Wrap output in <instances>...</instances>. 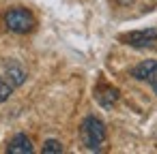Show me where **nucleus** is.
Listing matches in <instances>:
<instances>
[{"instance_id":"nucleus-1","label":"nucleus","mask_w":157,"mask_h":154,"mask_svg":"<svg viewBox=\"0 0 157 154\" xmlns=\"http://www.w3.org/2000/svg\"><path fill=\"white\" fill-rule=\"evenodd\" d=\"M80 139L88 150H95V152L101 150L103 143H105V126H103V122L99 118H95V116H88L80 126Z\"/></svg>"},{"instance_id":"nucleus-2","label":"nucleus","mask_w":157,"mask_h":154,"mask_svg":"<svg viewBox=\"0 0 157 154\" xmlns=\"http://www.w3.org/2000/svg\"><path fill=\"white\" fill-rule=\"evenodd\" d=\"M5 24H7V28L11 30V32H15V34H26V32H30L33 28H35V15L28 11V9H11V11H7V15H5Z\"/></svg>"},{"instance_id":"nucleus-3","label":"nucleus","mask_w":157,"mask_h":154,"mask_svg":"<svg viewBox=\"0 0 157 154\" xmlns=\"http://www.w3.org/2000/svg\"><path fill=\"white\" fill-rule=\"evenodd\" d=\"M121 41L131 47H148V45L157 43V28H144V30H133V32L121 34Z\"/></svg>"},{"instance_id":"nucleus-4","label":"nucleus","mask_w":157,"mask_h":154,"mask_svg":"<svg viewBox=\"0 0 157 154\" xmlns=\"http://www.w3.org/2000/svg\"><path fill=\"white\" fill-rule=\"evenodd\" d=\"M131 75H133L136 79H140V81H148L151 88H153L155 94H157V60H144L142 64H138V66L131 71Z\"/></svg>"},{"instance_id":"nucleus-5","label":"nucleus","mask_w":157,"mask_h":154,"mask_svg":"<svg viewBox=\"0 0 157 154\" xmlns=\"http://www.w3.org/2000/svg\"><path fill=\"white\" fill-rule=\"evenodd\" d=\"M95 98H97V103L101 105V107H112L116 101H118V90L116 88H112V86H99L97 90H95Z\"/></svg>"},{"instance_id":"nucleus-6","label":"nucleus","mask_w":157,"mask_h":154,"mask_svg":"<svg viewBox=\"0 0 157 154\" xmlns=\"http://www.w3.org/2000/svg\"><path fill=\"white\" fill-rule=\"evenodd\" d=\"M7 152L9 154H33V141L26 135H15L7 145Z\"/></svg>"},{"instance_id":"nucleus-7","label":"nucleus","mask_w":157,"mask_h":154,"mask_svg":"<svg viewBox=\"0 0 157 154\" xmlns=\"http://www.w3.org/2000/svg\"><path fill=\"white\" fill-rule=\"evenodd\" d=\"M24 77H26V73H24L20 66H15V64H13V66H9V69H7V77H5V79L15 88V86H20V84L24 81Z\"/></svg>"},{"instance_id":"nucleus-8","label":"nucleus","mask_w":157,"mask_h":154,"mask_svg":"<svg viewBox=\"0 0 157 154\" xmlns=\"http://www.w3.org/2000/svg\"><path fill=\"white\" fill-rule=\"evenodd\" d=\"M60 152H63L60 141H56V139H48V141L43 143V154H60Z\"/></svg>"},{"instance_id":"nucleus-9","label":"nucleus","mask_w":157,"mask_h":154,"mask_svg":"<svg viewBox=\"0 0 157 154\" xmlns=\"http://www.w3.org/2000/svg\"><path fill=\"white\" fill-rule=\"evenodd\" d=\"M13 92V86L5 79V77H0V101H7Z\"/></svg>"}]
</instances>
